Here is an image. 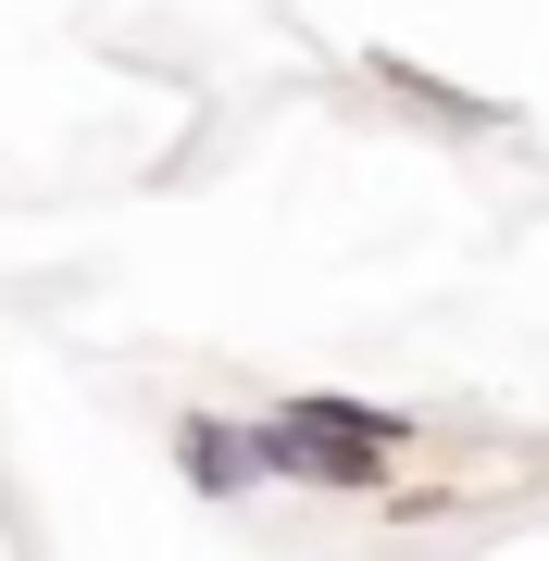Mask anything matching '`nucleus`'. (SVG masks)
I'll return each mask as SVG.
<instances>
[{
  "mask_svg": "<svg viewBox=\"0 0 549 561\" xmlns=\"http://www.w3.org/2000/svg\"><path fill=\"white\" fill-rule=\"evenodd\" d=\"M175 474L201 486V500H250V486L275 474V461H263V424H213V412H187V424H175Z\"/></svg>",
  "mask_w": 549,
  "mask_h": 561,
  "instance_id": "nucleus-2",
  "label": "nucleus"
},
{
  "mask_svg": "<svg viewBox=\"0 0 549 561\" xmlns=\"http://www.w3.org/2000/svg\"><path fill=\"white\" fill-rule=\"evenodd\" d=\"M400 437H412L400 412H363V400H338V387H325V400H275V412H263V461H275L287 486H338V500H375Z\"/></svg>",
  "mask_w": 549,
  "mask_h": 561,
  "instance_id": "nucleus-1",
  "label": "nucleus"
},
{
  "mask_svg": "<svg viewBox=\"0 0 549 561\" xmlns=\"http://www.w3.org/2000/svg\"><path fill=\"white\" fill-rule=\"evenodd\" d=\"M375 76L400 88L412 113H437V125H462V138H500V125H512V101H474V88H449V76H425V62H412V50H375Z\"/></svg>",
  "mask_w": 549,
  "mask_h": 561,
  "instance_id": "nucleus-3",
  "label": "nucleus"
}]
</instances>
